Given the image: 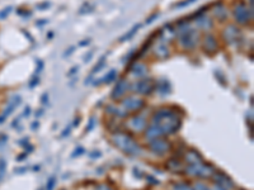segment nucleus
<instances>
[{
  "label": "nucleus",
  "mask_w": 254,
  "mask_h": 190,
  "mask_svg": "<svg viewBox=\"0 0 254 190\" xmlns=\"http://www.w3.org/2000/svg\"><path fill=\"white\" fill-rule=\"evenodd\" d=\"M104 60H105V56H103V57L101 58V61H99V63H98L97 66H94V68L91 70V74H94V72H98V71H101V70L104 67Z\"/></svg>",
  "instance_id": "nucleus-24"
},
{
  "label": "nucleus",
  "mask_w": 254,
  "mask_h": 190,
  "mask_svg": "<svg viewBox=\"0 0 254 190\" xmlns=\"http://www.w3.org/2000/svg\"><path fill=\"white\" fill-rule=\"evenodd\" d=\"M168 167L170 168V170H173V171H178V170H180L182 165H180V162H177V161H174V160H170L168 162Z\"/></svg>",
  "instance_id": "nucleus-23"
},
{
  "label": "nucleus",
  "mask_w": 254,
  "mask_h": 190,
  "mask_svg": "<svg viewBox=\"0 0 254 190\" xmlns=\"http://www.w3.org/2000/svg\"><path fill=\"white\" fill-rule=\"evenodd\" d=\"M150 150L156 153V155H163L168 150H169V143L164 139H160V138H156L155 141L150 143Z\"/></svg>",
  "instance_id": "nucleus-10"
},
{
  "label": "nucleus",
  "mask_w": 254,
  "mask_h": 190,
  "mask_svg": "<svg viewBox=\"0 0 254 190\" xmlns=\"http://www.w3.org/2000/svg\"><path fill=\"white\" fill-rule=\"evenodd\" d=\"M155 55H156V57H159L161 60L168 58V56H169L168 46L165 43H158L155 46Z\"/></svg>",
  "instance_id": "nucleus-15"
},
{
  "label": "nucleus",
  "mask_w": 254,
  "mask_h": 190,
  "mask_svg": "<svg viewBox=\"0 0 254 190\" xmlns=\"http://www.w3.org/2000/svg\"><path fill=\"white\" fill-rule=\"evenodd\" d=\"M178 39H179V45L183 50L189 51V50H193L197 46V43H198V41H200V36L196 31L187 29V31H183L179 34Z\"/></svg>",
  "instance_id": "nucleus-3"
},
{
  "label": "nucleus",
  "mask_w": 254,
  "mask_h": 190,
  "mask_svg": "<svg viewBox=\"0 0 254 190\" xmlns=\"http://www.w3.org/2000/svg\"><path fill=\"white\" fill-rule=\"evenodd\" d=\"M116 76H117V70H111V71L105 75L104 77H102L103 79V82H105V84H109V82H112L115 79H116Z\"/></svg>",
  "instance_id": "nucleus-22"
},
{
  "label": "nucleus",
  "mask_w": 254,
  "mask_h": 190,
  "mask_svg": "<svg viewBox=\"0 0 254 190\" xmlns=\"http://www.w3.org/2000/svg\"><path fill=\"white\" fill-rule=\"evenodd\" d=\"M197 27L202 31H207L212 27V20L206 15H202V17H200L198 19H197Z\"/></svg>",
  "instance_id": "nucleus-17"
},
{
  "label": "nucleus",
  "mask_w": 254,
  "mask_h": 190,
  "mask_svg": "<svg viewBox=\"0 0 254 190\" xmlns=\"http://www.w3.org/2000/svg\"><path fill=\"white\" fill-rule=\"evenodd\" d=\"M52 37H53V33L50 32V33H48V38H52Z\"/></svg>",
  "instance_id": "nucleus-50"
},
{
  "label": "nucleus",
  "mask_w": 254,
  "mask_h": 190,
  "mask_svg": "<svg viewBox=\"0 0 254 190\" xmlns=\"http://www.w3.org/2000/svg\"><path fill=\"white\" fill-rule=\"evenodd\" d=\"M129 127L132 131L140 132L146 127V121H145V118L142 115H135L129 121Z\"/></svg>",
  "instance_id": "nucleus-12"
},
{
  "label": "nucleus",
  "mask_w": 254,
  "mask_h": 190,
  "mask_svg": "<svg viewBox=\"0 0 254 190\" xmlns=\"http://www.w3.org/2000/svg\"><path fill=\"white\" fill-rule=\"evenodd\" d=\"M55 185H56V178L52 176V178H50V180L47 182V190H52Z\"/></svg>",
  "instance_id": "nucleus-25"
},
{
  "label": "nucleus",
  "mask_w": 254,
  "mask_h": 190,
  "mask_svg": "<svg viewBox=\"0 0 254 190\" xmlns=\"http://www.w3.org/2000/svg\"><path fill=\"white\" fill-rule=\"evenodd\" d=\"M214 14L218 20H225L228 18V10L225 9V6L221 3H217L214 5Z\"/></svg>",
  "instance_id": "nucleus-14"
},
{
  "label": "nucleus",
  "mask_w": 254,
  "mask_h": 190,
  "mask_svg": "<svg viewBox=\"0 0 254 190\" xmlns=\"http://www.w3.org/2000/svg\"><path fill=\"white\" fill-rule=\"evenodd\" d=\"M161 135H163V132H161L160 127L156 125V124H151L149 128H147V131H146V138H149V139H151V138H158Z\"/></svg>",
  "instance_id": "nucleus-16"
},
{
  "label": "nucleus",
  "mask_w": 254,
  "mask_h": 190,
  "mask_svg": "<svg viewBox=\"0 0 254 190\" xmlns=\"http://www.w3.org/2000/svg\"><path fill=\"white\" fill-rule=\"evenodd\" d=\"M91 57H93V52H89L88 56H85V57H84V62H89L91 60Z\"/></svg>",
  "instance_id": "nucleus-37"
},
{
  "label": "nucleus",
  "mask_w": 254,
  "mask_h": 190,
  "mask_svg": "<svg viewBox=\"0 0 254 190\" xmlns=\"http://www.w3.org/2000/svg\"><path fill=\"white\" fill-rule=\"evenodd\" d=\"M158 18H159V14H158V13H155V14H153L151 17H149V18L146 19V24H150L151 22H154V20H155V19H158Z\"/></svg>",
  "instance_id": "nucleus-30"
},
{
  "label": "nucleus",
  "mask_w": 254,
  "mask_h": 190,
  "mask_svg": "<svg viewBox=\"0 0 254 190\" xmlns=\"http://www.w3.org/2000/svg\"><path fill=\"white\" fill-rule=\"evenodd\" d=\"M239 36H240V31L238 29L235 25H228L225 28L224 31V38L225 41L228 42V43H232V42H235Z\"/></svg>",
  "instance_id": "nucleus-11"
},
{
  "label": "nucleus",
  "mask_w": 254,
  "mask_h": 190,
  "mask_svg": "<svg viewBox=\"0 0 254 190\" xmlns=\"http://www.w3.org/2000/svg\"><path fill=\"white\" fill-rule=\"evenodd\" d=\"M127 89H129V81L126 79H121L116 84L113 90H112V94H111L112 99H119V98H122Z\"/></svg>",
  "instance_id": "nucleus-9"
},
{
  "label": "nucleus",
  "mask_w": 254,
  "mask_h": 190,
  "mask_svg": "<svg viewBox=\"0 0 254 190\" xmlns=\"http://www.w3.org/2000/svg\"><path fill=\"white\" fill-rule=\"evenodd\" d=\"M37 23H38V25H43L45 23H47V20L46 19H42V20H38Z\"/></svg>",
  "instance_id": "nucleus-45"
},
{
  "label": "nucleus",
  "mask_w": 254,
  "mask_h": 190,
  "mask_svg": "<svg viewBox=\"0 0 254 190\" xmlns=\"http://www.w3.org/2000/svg\"><path fill=\"white\" fill-rule=\"evenodd\" d=\"M144 100L141 98H137V96H129L123 99L122 102V105L126 110H130V112H135V110H139L144 107Z\"/></svg>",
  "instance_id": "nucleus-7"
},
{
  "label": "nucleus",
  "mask_w": 254,
  "mask_h": 190,
  "mask_svg": "<svg viewBox=\"0 0 254 190\" xmlns=\"http://www.w3.org/2000/svg\"><path fill=\"white\" fill-rule=\"evenodd\" d=\"M37 128H38V123L34 122V123L32 124V129H37Z\"/></svg>",
  "instance_id": "nucleus-47"
},
{
  "label": "nucleus",
  "mask_w": 254,
  "mask_h": 190,
  "mask_svg": "<svg viewBox=\"0 0 254 190\" xmlns=\"http://www.w3.org/2000/svg\"><path fill=\"white\" fill-rule=\"evenodd\" d=\"M99 156H101V153H99V152H93V153H91V157H93V158L99 157Z\"/></svg>",
  "instance_id": "nucleus-44"
},
{
  "label": "nucleus",
  "mask_w": 254,
  "mask_h": 190,
  "mask_svg": "<svg viewBox=\"0 0 254 190\" xmlns=\"http://www.w3.org/2000/svg\"><path fill=\"white\" fill-rule=\"evenodd\" d=\"M47 100H48V95L47 94H43V96H42V104L47 103Z\"/></svg>",
  "instance_id": "nucleus-43"
},
{
  "label": "nucleus",
  "mask_w": 254,
  "mask_h": 190,
  "mask_svg": "<svg viewBox=\"0 0 254 190\" xmlns=\"http://www.w3.org/2000/svg\"><path fill=\"white\" fill-rule=\"evenodd\" d=\"M42 113H43V110H42V109H41V110H38V112H37V117H41V114H42Z\"/></svg>",
  "instance_id": "nucleus-49"
},
{
  "label": "nucleus",
  "mask_w": 254,
  "mask_h": 190,
  "mask_svg": "<svg viewBox=\"0 0 254 190\" xmlns=\"http://www.w3.org/2000/svg\"><path fill=\"white\" fill-rule=\"evenodd\" d=\"M75 48H76L75 46H71V47H70L67 51H65V55H63V56H65V57H66V56H70V53H71V52L75 50Z\"/></svg>",
  "instance_id": "nucleus-36"
},
{
  "label": "nucleus",
  "mask_w": 254,
  "mask_h": 190,
  "mask_svg": "<svg viewBox=\"0 0 254 190\" xmlns=\"http://www.w3.org/2000/svg\"><path fill=\"white\" fill-rule=\"evenodd\" d=\"M97 190H111V189L107 185H99V186L97 188Z\"/></svg>",
  "instance_id": "nucleus-41"
},
{
  "label": "nucleus",
  "mask_w": 254,
  "mask_h": 190,
  "mask_svg": "<svg viewBox=\"0 0 254 190\" xmlns=\"http://www.w3.org/2000/svg\"><path fill=\"white\" fill-rule=\"evenodd\" d=\"M186 158H187V161H188L189 164H197V162H201V156H200V153L197 152V151H194V150L188 151Z\"/></svg>",
  "instance_id": "nucleus-19"
},
{
  "label": "nucleus",
  "mask_w": 254,
  "mask_h": 190,
  "mask_svg": "<svg viewBox=\"0 0 254 190\" xmlns=\"http://www.w3.org/2000/svg\"><path fill=\"white\" fill-rule=\"evenodd\" d=\"M158 90H159V93L161 94V96H165L169 91H170V84H169V81L161 80L159 82V85H158Z\"/></svg>",
  "instance_id": "nucleus-20"
},
{
  "label": "nucleus",
  "mask_w": 254,
  "mask_h": 190,
  "mask_svg": "<svg viewBox=\"0 0 254 190\" xmlns=\"http://www.w3.org/2000/svg\"><path fill=\"white\" fill-rule=\"evenodd\" d=\"M70 132H71V125H69L67 128H65L62 131V133H61V137H67L69 135H70Z\"/></svg>",
  "instance_id": "nucleus-32"
},
{
  "label": "nucleus",
  "mask_w": 254,
  "mask_h": 190,
  "mask_svg": "<svg viewBox=\"0 0 254 190\" xmlns=\"http://www.w3.org/2000/svg\"><path fill=\"white\" fill-rule=\"evenodd\" d=\"M174 190H193V189L190 188L189 185H184V184H178V185H175Z\"/></svg>",
  "instance_id": "nucleus-28"
},
{
  "label": "nucleus",
  "mask_w": 254,
  "mask_h": 190,
  "mask_svg": "<svg viewBox=\"0 0 254 190\" xmlns=\"http://www.w3.org/2000/svg\"><path fill=\"white\" fill-rule=\"evenodd\" d=\"M38 81H39V77H38V75H34V76L32 77L31 82H29V86H31V88H34V86H37Z\"/></svg>",
  "instance_id": "nucleus-29"
},
{
  "label": "nucleus",
  "mask_w": 254,
  "mask_h": 190,
  "mask_svg": "<svg viewBox=\"0 0 254 190\" xmlns=\"http://www.w3.org/2000/svg\"><path fill=\"white\" fill-rule=\"evenodd\" d=\"M37 63H38V65H37V70H36V74H34V75H38L41 72V70L43 68V62H42L41 60H37Z\"/></svg>",
  "instance_id": "nucleus-31"
},
{
  "label": "nucleus",
  "mask_w": 254,
  "mask_h": 190,
  "mask_svg": "<svg viewBox=\"0 0 254 190\" xmlns=\"http://www.w3.org/2000/svg\"><path fill=\"white\" fill-rule=\"evenodd\" d=\"M140 28H141V24H139V23H137V24H135V25H133V27L131 28V31H130V32H127L123 37L119 38V41H121V42H125V41H127V39H131L133 36H135V33L140 29Z\"/></svg>",
  "instance_id": "nucleus-21"
},
{
  "label": "nucleus",
  "mask_w": 254,
  "mask_h": 190,
  "mask_svg": "<svg viewBox=\"0 0 254 190\" xmlns=\"http://www.w3.org/2000/svg\"><path fill=\"white\" fill-rule=\"evenodd\" d=\"M94 123H95V118H94V117H91V118H90V121H89V125H88L87 131H91V129H93Z\"/></svg>",
  "instance_id": "nucleus-34"
},
{
  "label": "nucleus",
  "mask_w": 254,
  "mask_h": 190,
  "mask_svg": "<svg viewBox=\"0 0 254 190\" xmlns=\"http://www.w3.org/2000/svg\"><path fill=\"white\" fill-rule=\"evenodd\" d=\"M131 74H132V76L142 79V77L147 76V68L142 63H135V65L131 66Z\"/></svg>",
  "instance_id": "nucleus-13"
},
{
  "label": "nucleus",
  "mask_w": 254,
  "mask_h": 190,
  "mask_svg": "<svg viewBox=\"0 0 254 190\" xmlns=\"http://www.w3.org/2000/svg\"><path fill=\"white\" fill-rule=\"evenodd\" d=\"M196 0H184V2H182V3H179V4H177L175 5V8H184V6H187V5H189V4H192V3H194Z\"/></svg>",
  "instance_id": "nucleus-26"
},
{
  "label": "nucleus",
  "mask_w": 254,
  "mask_h": 190,
  "mask_svg": "<svg viewBox=\"0 0 254 190\" xmlns=\"http://www.w3.org/2000/svg\"><path fill=\"white\" fill-rule=\"evenodd\" d=\"M39 190H45V189H39Z\"/></svg>",
  "instance_id": "nucleus-51"
},
{
  "label": "nucleus",
  "mask_w": 254,
  "mask_h": 190,
  "mask_svg": "<svg viewBox=\"0 0 254 190\" xmlns=\"http://www.w3.org/2000/svg\"><path fill=\"white\" fill-rule=\"evenodd\" d=\"M77 70H79V66H74V67H71V68H70V71L67 72V76H74V74L77 72Z\"/></svg>",
  "instance_id": "nucleus-33"
},
{
  "label": "nucleus",
  "mask_w": 254,
  "mask_h": 190,
  "mask_svg": "<svg viewBox=\"0 0 254 190\" xmlns=\"http://www.w3.org/2000/svg\"><path fill=\"white\" fill-rule=\"evenodd\" d=\"M91 10H93V6H89V4L87 3V4H84V5H83V8L79 10V13H80V14H84V12L89 13V12H91Z\"/></svg>",
  "instance_id": "nucleus-27"
},
{
  "label": "nucleus",
  "mask_w": 254,
  "mask_h": 190,
  "mask_svg": "<svg viewBox=\"0 0 254 190\" xmlns=\"http://www.w3.org/2000/svg\"><path fill=\"white\" fill-rule=\"evenodd\" d=\"M10 9H12L10 6H8V8H6L5 10H3L2 13H0V18H4V17H6V15H8V13L10 12Z\"/></svg>",
  "instance_id": "nucleus-35"
},
{
  "label": "nucleus",
  "mask_w": 254,
  "mask_h": 190,
  "mask_svg": "<svg viewBox=\"0 0 254 190\" xmlns=\"http://www.w3.org/2000/svg\"><path fill=\"white\" fill-rule=\"evenodd\" d=\"M89 42H90V39H87V41H81L79 45H80L81 47H84V46H88V45H89Z\"/></svg>",
  "instance_id": "nucleus-42"
},
{
  "label": "nucleus",
  "mask_w": 254,
  "mask_h": 190,
  "mask_svg": "<svg viewBox=\"0 0 254 190\" xmlns=\"http://www.w3.org/2000/svg\"><path fill=\"white\" fill-rule=\"evenodd\" d=\"M79 122H80V118H77V119H75V122H74V125H76V124H79Z\"/></svg>",
  "instance_id": "nucleus-48"
},
{
  "label": "nucleus",
  "mask_w": 254,
  "mask_h": 190,
  "mask_svg": "<svg viewBox=\"0 0 254 190\" xmlns=\"http://www.w3.org/2000/svg\"><path fill=\"white\" fill-rule=\"evenodd\" d=\"M133 91H136L137 94H141V95H150L153 91H154V85L151 80H140L137 81L136 84H133L132 86Z\"/></svg>",
  "instance_id": "nucleus-6"
},
{
  "label": "nucleus",
  "mask_w": 254,
  "mask_h": 190,
  "mask_svg": "<svg viewBox=\"0 0 254 190\" xmlns=\"http://www.w3.org/2000/svg\"><path fill=\"white\" fill-rule=\"evenodd\" d=\"M84 152V148L83 147H79V148H77V151H75L74 153H73V156L75 157V156H77V155H80V153H83Z\"/></svg>",
  "instance_id": "nucleus-38"
},
{
  "label": "nucleus",
  "mask_w": 254,
  "mask_h": 190,
  "mask_svg": "<svg viewBox=\"0 0 254 190\" xmlns=\"http://www.w3.org/2000/svg\"><path fill=\"white\" fill-rule=\"evenodd\" d=\"M202 47H203L204 52H207V53H214V52H216V51H217V48H218L216 38H215L211 33H207L206 36L203 37Z\"/></svg>",
  "instance_id": "nucleus-8"
},
{
  "label": "nucleus",
  "mask_w": 254,
  "mask_h": 190,
  "mask_svg": "<svg viewBox=\"0 0 254 190\" xmlns=\"http://www.w3.org/2000/svg\"><path fill=\"white\" fill-rule=\"evenodd\" d=\"M153 123L160 127L163 135L164 133H168L169 135V133L177 132L179 129V124H180L177 114L173 113V110L166 109V108L160 109L154 114Z\"/></svg>",
  "instance_id": "nucleus-1"
},
{
  "label": "nucleus",
  "mask_w": 254,
  "mask_h": 190,
  "mask_svg": "<svg viewBox=\"0 0 254 190\" xmlns=\"http://www.w3.org/2000/svg\"><path fill=\"white\" fill-rule=\"evenodd\" d=\"M252 13H253V10L249 12L243 2L236 3L234 5V9H232V14H234L235 20L239 24H246L248 23L252 19Z\"/></svg>",
  "instance_id": "nucleus-4"
},
{
  "label": "nucleus",
  "mask_w": 254,
  "mask_h": 190,
  "mask_svg": "<svg viewBox=\"0 0 254 190\" xmlns=\"http://www.w3.org/2000/svg\"><path fill=\"white\" fill-rule=\"evenodd\" d=\"M48 6H50V4H48V3H43V5H38L37 9H39V10H42V9H47Z\"/></svg>",
  "instance_id": "nucleus-39"
},
{
  "label": "nucleus",
  "mask_w": 254,
  "mask_h": 190,
  "mask_svg": "<svg viewBox=\"0 0 254 190\" xmlns=\"http://www.w3.org/2000/svg\"><path fill=\"white\" fill-rule=\"evenodd\" d=\"M91 80H93V74H90V75H89V77H88V79H85V85H89V84H90V81H91Z\"/></svg>",
  "instance_id": "nucleus-40"
},
{
  "label": "nucleus",
  "mask_w": 254,
  "mask_h": 190,
  "mask_svg": "<svg viewBox=\"0 0 254 190\" xmlns=\"http://www.w3.org/2000/svg\"><path fill=\"white\" fill-rule=\"evenodd\" d=\"M31 113V108L29 107H27V109L24 110V114H26V117H28V114Z\"/></svg>",
  "instance_id": "nucleus-46"
},
{
  "label": "nucleus",
  "mask_w": 254,
  "mask_h": 190,
  "mask_svg": "<svg viewBox=\"0 0 254 190\" xmlns=\"http://www.w3.org/2000/svg\"><path fill=\"white\" fill-rule=\"evenodd\" d=\"M113 142L118 148H121L125 153L137 155L141 152L139 145L133 141V138H131L129 135H125V133H117V135H115Z\"/></svg>",
  "instance_id": "nucleus-2"
},
{
  "label": "nucleus",
  "mask_w": 254,
  "mask_h": 190,
  "mask_svg": "<svg viewBox=\"0 0 254 190\" xmlns=\"http://www.w3.org/2000/svg\"><path fill=\"white\" fill-rule=\"evenodd\" d=\"M215 181H216L220 186H222L224 189L232 188V182H231V180H230L228 176H225V175H216V176H215Z\"/></svg>",
  "instance_id": "nucleus-18"
},
{
  "label": "nucleus",
  "mask_w": 254,
  "mask_h": 190,
  "mask_svg": "<svg viewBox=\"0 0 254 190\" xmlns=\"http://www.w3.org/2000/svg\"><path fill=\"white\" fill-rule=\"evenodd\" d=\"M187 172L193 176H201V178H207L214 174V168L208 165H202L200 162L197 164H190L187 167Z\"/></svg>",
  "instance_id": "nucleus-5"
}]
</instances>
